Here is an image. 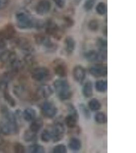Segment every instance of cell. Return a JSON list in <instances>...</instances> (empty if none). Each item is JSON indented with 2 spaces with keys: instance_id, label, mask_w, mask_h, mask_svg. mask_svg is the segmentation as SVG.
Wrapping results in <instances>:
<instances>
[{
  "instance_id": "cell-12",
  "label": "cell",
  "mask_w": 136,
  "mask_h": 153,
  "mask_svg": "<svg viewBox=\"0 0 136 153\" xmlns=\"http://www.w3.org/2000/svg\"><path fill=\"white\" fill-rule=\"evenodd\" d=\"M16 33L14 26L11 24L7 25L0 31V37L9 39L14 36Z\"/></svg>"
},
{
  "instance_id": "cell-36",
  "label": "cell",
  "mask_w": 136,
  "mask_h": 153,
  "mask_svg": "<svg viewBox=\"0 0 136 153\" xmlns=\"http://www.w3.org/2000/svg\"><path fill=\"white\" fill-rule=\"evenodd\" d=\"M64 23L67 27H71L74 24V22L71 18L67 17L64 19Z\"/></svg>"
},
{
  "instance_id": "cell-34",
  "label": "cell",
  "mask_w": 136,
  "mask_h": 153,
  "mask_svg": "<svg viewBox=\"0 0 136 153\" xmlns=\"http://www.w3.org/2000/svg\"><path fill=\"white\" fill-rule=\"evenodd\" d=\"M36 138V136L35 135V133L32 131V133H28L26 135V139L28 141H32L34 140Z\"/></svg>"
},
{
  "instance_id": "cell-7",
  "label": "cell",
  "mask_w": 136,
  "mask_h": 153,
  "mask_svg": "<svg viewBox=\"0 0 136 153\" xmlns=\"http://www.w3.org/2000/svg\"><path fill=\"white\" fill-rule=\"evenodd\" d=\"M45 25V32L47 35L52 36L59 39L62 36V31L59 27L52 21L48 22Z\"/></svg>"
},
{
  "instance_id": "cell-35",
  "label": "cell",
  "mask_w": 136,
  "mask_h": 153,
  "mask_svg": "<svg viewBox=\"0 0 136 153\" xmlns=\"http://www.w3.org/2000/svg\"><path fill=\"white\" fill-rule=\"evenodd\" d=\"M56 6L60 8H63L65 5V0H53Z\"/></svg>"
},
{
  "instance_id": "cell-29",
  "label": "cell",
  "mask_w": 136,
  "mask_h": 153,
  "mask_svg": "<svg viewBox=\"0 0 136 153\" xmlns=\"http://www.w3.org/2000/svg\"><path fill=\"white\" fill-rule=\"evenodd\" d=\"M30 151L32 153H44L45 150L43 146L38 144H34L30 147Z\"/></svg>"
},
{
  "instance_id": "cell-17",
  "label": "cell",
  "mask_w": 136,
  "mask_h": 153,
  "mask_svg": "<svg viewBox=\"0 0 136 153\" xmlns=\"http://www.w3.org/2000/svg\"><path fill=\"white\" fill-rule=\"evenodd\" d=\"M78 120L79 119L76 118L75 117H73L72 115L68 114L65 118V123L67 127L70 129H74L77 127Z\"/></svg>"
},
{
  "instance_id": "cell-14",
  "label": "cell",
  "mask_w": 136,
  "mask_h": 153,
  "mask_svg": "<svg viewBox=\"0 0 136 153\" xmlns=\"http://www.w3.org/2000/svg\"><path fill=\"white\" fill-rule=\"evenodd\" d=\"M53 94V91L51 86L45 84L40 86L38 89V95L41 98L47 99L51 97Z\"/></svg>"
},
{
  "instance_id": "cell-27",
  "label": "cell",
  "mask_w": 136,
  "mask_h": 153,
  "mask_svg": "<svg viewBox=\"0 0 136 153\" xmlns=\"http://www.w3.org/2000/svg\"><path fill=\"white\" fill-rule=\"evenodd\" d=\"M96 45L99 50H107L108 42L104 38H98L97 40Z\"/></svg>"
},
{
  "instance_id": "cell-31",
  "label": "cell",
  "mask_w": 136,
  "mask_h": 153,
  "mask_svg": "<svg viewBox=\"0 0 136 153\" xmlns=\"http://www.w3.org/2000/svg\"><path fill=\"white\" fill-rule=\"evenodd\" d=\"M52 151H53V153H67V146H65L64 144H58L54 148Z\"/></svg>"
},
{
  "instance_id": "cell-33",
  "label": "cell",
  "mask_w": 136,
  "mask_h": 153,
  "mask_svg": "<svg viewBox=\"0 0 136 153\" xmlns=\"http://www.w3.org/2000/svg\"><path fill=\"white\" fill-rule=\"evenodd\" d=\"M96 2V0H86L84 3V9L86 10L90 11L92 9Z\"/></svg>"
},
{
  "instance_id": "cell-21",
  "label": "cell",
  "mask_w": 136,
  "mask_h": 153,
  "mask_svg": "<svg viewBox=\"0 0 136 153\" xmlns=\"http://www.w3.org/2000/svg\"><path fill=\"white\" fill-rule=\"evenodd\" d=\"M88 106H89L90 109L91 110L93 111H96L98 110L101 109V104L96 99H92L89 101L88 103Z\"/></svg>"
},
{
  "instance_id": "cell-22",
  "label": "cell",
  "mask_w": 136,
  "mask_h": 153,
  "mask_svg": "<svg viewBox=\"0 0 136 153\" xmlns=\"http://www.w3.org/2000/svg\"><path fill=\"white\" fill-rule=\"evenodd\" d=\"M18 42L20 47L24 51H31L32 50L31 45H30L29 42L26 38H20L18 41Z\"/></svg>"
},
{
  "instance_id": "cell-18",
  "label": "cell",
  "mask_w": 136,
  "mask_h": 153,
  "mask_svg": "<svg viewBox=\"0 0 136 153\" xmlns=\"http://www.w3.org/2000/svg\"><path fill=\"white\" fill-rule=\"evenodd\" d=\"M83 94L87 98L92 97L93 94L92 83L90 81H88L84 84L83 88Z\"/></svg>"
},
{
  "instance_id": "cell-28",
  "label": "cell",
  "mask_w": 136,
  "mask_h": 153,
  "mask_svg": "<svg viewBox=\"0 0 136 153\" xmlns=\"http://www.w3.org/2000/svg\"><path fill=\"white\" fill-rule=\"evenodd\" d=\"M100 27V24L96 19L91 20L88 23V28L92 31H96Z\"/></svg>"
},
{
  "instance_id": "cell-11",
  "label": "cell",
  "mask_w": 136,
  "mask_h": 153,
  "mask_svg": "<svg viewBox=\"0 0 136 153\" xmlns=\"http://www.w3.org/2000/svg\"><path fill=\"white\" fill-rule=\"evenodd\" d=\"M86 70L83 66L77 65L73 70V76L75 80L79 83H82L85 79Z\"/></svg>"
},
{
  "instance_id": "cell-13",
  "label": "cell",
  "mask_w": 136,
  "mask_h": 153,
  "mask_svg": "<svg viewBox=\"0 0 136 153\" xmlns=\"http://www.w3.org/2000/svg\"><path fill=\"white\" fill-rule=\"evenodd\" d=\"M75 42L72 37L67 36L64 41L65 51L69 55L73 53L75 49Z\"/></svg>"
},
{
  "instance_id": "cell-10",
  "label": "cell",
  "mask_w": 136,
  "mask_h": 153,
  "mask_svg": "<svg viewBox=\"0 0 136 153\" xmlns=\"http://www.w3.org/2000/svg\"><path fill=\"white\" fill-rule=\"evenodd\" d=\"M51 8V4L49 0H41L37 5L36 11L39 15L44 16L47 14Z\"/></svg>"
},
{
  "instance_id": "cell-24",
  "label": "cell",
  "mask_w": 136,
  "mask_h": 153,
  "mask_svg": "<svg viewBox=\"0 0 136 153\" xmlns=\"http://www.w3.org/2000/svg\"><path fill=\"white\" fill-rule=\"evenodd\" d=\"M36 117V112L32 109L26 110L24 112V118L28 121L33 120Z\"/></svg>"
},
{
  "instance_id": "cell-1",
  "label": "cell",
  "mask_w": 136,
  "mask_h": 153,
  "mask_svg": "<svg viewBox=\"0 0 136 153\" xmlns=\"http://www.w3.org/2000/svg\"><path fill=\"white\" fill-rule=\"evenodd\" d=\"M54 87L58 97L62 101L69 99L72 97V92L70 91L68 82L63 79H57L54 82Z\"/></svg>"
},
{
  "instance_id": "cell-5",
  "label": "cell",
  "mask_w": 136,
  "mask_h": 153,
  "mask_svg": "<svg viewBox=\"0 0 136 153\" xmlns=\"http://www.w3.org/2000/svg\"><path fill=\"white\" fill-rule=\"evenodd\" d=\"M53 70L55 74L60 78H64L67 76V66L66 63L62 59H57L54 61Z\"/></svg>"
},
{
  "instance_id": "cell-9",
  "label": "cell",
  "mask_w": 136,
  "mask_h": 153,
  "mask_svg": "<svg viewBox=\"0 0 136 153\" xmlns=\"http://www.w3.org/2000/svg\"><path fill=\"white\" fill-rule=\"evenodd\" d=\"M89 73L96 78L106 76L108 75V68L104 65H95L89 68Z\"/></svg>"
},
{
  "instance_id": "cell-19",
  "label": "cell",
  "mask_w": 136,
  "mask_h": 153,
  "mask_svg": "<svg viewBox=\"0 0 136 153\" xmlns=\"http://www.w3.org/2000/svg\"><path fill=\"white\" fill-rule=\"evenodd\" d=\"M43 125H44V123H43V120L41 119H40V118L36 119L32 123V124L31 125V127H30L31 130L32 132L36 133L38 132L40 129H41Z\"/></svg>"
},
{
  "instance_id": "cell-8",
  "label": "cell",
  "mask_w": 136,
  "mask_h": 153,
  "mask_svg": "<svg viewBox=\"0 0 136 153\" xmlns=\"http://www.w3.org/2000/svg\"><path fill=\"white\" fill-rule=\"evenodd\" d=\"M41 111L45 117L52 118L56 116L58 109L53 103L50 102H46L42 105Z\"/></svg>"
},
{
  "instance_id": "cell-16",
  "label": "cell",
  "mask_w": 136,
  "mask_h": 153,
  "mask_svg": "<svg viewBox=\"0 0 136 153\" xmlns=\"http://www.w3.org/2000/svg\"><path fill=\"white\" fill-rule=\"evenodd\" d=\"M85 58L89 62H95L99 61V55L98 51L92 50L88 51L85 53Z\"/></svg>"
},
{
  "instance_id": "cell-32",
  "label": "cell",
  "mask_w": 136,
  "mask_h": 153,
  "mask_svg": "<svg viewBox=\"0 0 136 153\" xmlns=\"http://www.w3.org/2000/svg\"><path fill=\"white\" fill-rule=\"evenodd\" d=\"M80 109L83 115H84V117L86 119H89L90 118L91 115L90 111L85 105L83 104L80 105Z\"/></svg>"
},
{
  "instance_id": "cell-20",
  "label": "cell",
  "mask_w": 136,
  "mask_h": 153,
  "mask_svg": "<svg viewBox=\"0 0 136 153\" xmlns=\"http://www.w3.org/2000/svg\"><path fill=\"white\" fill-rule=\"evenodd\" d=\"M95 88L98 92H106L108 88V83L104 80L98 81L95 83Z\"/></svg>"
},
{
  "instance_id": "cell-6",
  "label": "cell",
  "mask_w": 136,
  "mask_h": 153,
  "mask_svg": "<svg viewBox=\"0 0 136 153\" xmlns=\"http://www.w3.org/2000/svg\"><path fill=\"white\" fill-rule=\"evenodd\" d=\"M32 77L39 82L47 81L51 79V71L47 68L44 67L37 68L34 71Z\"/></svg>"
},
{
  "instance_id": "cell-23",
  "label": "cell",
  "mask_w": 136,
  "mask_h": 153,
  "mask_svg": "<svg viewBox=\"0 0 136 153\" xmlns=\"http://www.w3.org/2000/svg\"><path fill=\"white\" fill-rule=\"evenodd\" d=\"M95 120L96 121L98 124H105L106 123L108 118L106 114L103 112H100L96 113L95 115Z\"/></svg>"
},
{
  "instance_id": "cell-25",
  "label": "cell",
  "mask_w": 136,
  "mask_h": 153,
  "mask_svg": "<svg viewBox=\"0 0 136 153\" xmlns=\"http://www.w3.org/2000/svg\"><path fill=\"white\" fill-rule=\"evenodd\" d=\"M96 12L100 15H104L107 11L106 4L103 2H100L96 7Z\"/></svg>"
},
{
  "instance_id": "cell-30",
  "label": "cell",
  "mask_w": 136,
  "mask_h": 153,
  "mask_svg": "<svg viewBox=\"0 0 136 153\" xmlns=\"http://www.w3.org/2000/svg\"><path fill=\"white\" fill-rule=\"evenodd\" d=\"M67 108H68L69 114L72 115L73 117H75L76 118L79 119V113L77 111V109L75 108V106H73V105L72 104H69L67 105Z\"/></svg>"
},
{
  "instance_id": "cell-3",
  "label": "cell",
  "mask_w": 136,
  "mask_h": 153,
  "mask_svg": "<svg viewBox=\"0 0 136 153\" xmlns=\"http://www.w3.org/2000/svg\"><path fill=\"white\" fill-rule=\"evenodd\" d=\"M16 19L18 27L21 29H28L34 27L33 21L24 12H19L16 14Z\"/></svg>"
},
{
  "instance_id": "cell-26",
  "label": "cell",
  "mask_w": 136,
  "mask_h": 153,
  "mask_svg": "<svg viewBox=\"0 0 136 153\" xmlns=\"http://www.w3.org/2000/svg\"><path fill=\"white\" fill-rule=\"evenodd\" d=\"M41 139L44 143H48L52 139L51 131L44 130L41 134Z\"/></svg>"
},
{
  "instance_id": "cell-2",
  "label": "cell",
  "mask_w": 136,
  "mask_h": 153,
  "mask_svg": "<svg viewBox=\"0 0 136 153\" xmlns=\"http://www.w3.org/2000/svg\"><path fill=\"white\" fill-rule=\"evenodd\" d=\"M35 41L39 45L44 46L48 52H55L57 49V45L52 42L51 39L47 35L44 34H37L35 37Z\"/></svg>"
},
{
  "instance_id": "cell-4",
  "label": "cell",
  "mask_w": 136,
  "mask_h": 153,
  "mask_svg": "<svg viewBox=\"0 0 136 153\" xmlns=\"http://www.w3.org/2000/svg\"><path fill=\"white\" fill-rule=\"evenodd\" d=\"M51 132L54 143L61 141L64 136V126L61 122H57L52 126Z\"/></svg>"
},
{
  "instance_id": "cell-15",
  "label": "cell",
  "mask_w": 136,
  "mask_h": 153,
  "mask_svg": "<svg viewBox=\"0 0 136 153\" xmlns=\"http://www.w3.org/2000/svg\"><path fill=\"white\" fill-rule=\"evenodd\" d=\"M68 146L70 150L74 152L79 151L82 148V143L77 138H72L70 139Z\"/></svg>"
}]
</instances>
